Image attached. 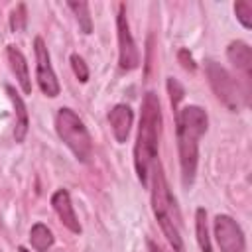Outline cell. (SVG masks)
Masks as SVG:
<instances>
[{"instance_id": "obj_22", "label": "cell", "mask_w": 252, "mask_h": 252, "mask_svg": "<svg viewBox=\"0 0 252 252\" xmlns=\"http://www.w3.org/2000/svg\"><path fill=\"white\" fill-rule=\"evenodd\" d=\"M148 248H150V252H165L161 246H158V244L152 242V240H148Z\"/></svg>"}, {"instance_id": "obj_23", "label": "cell", "mask_w": 252, "mask_h": 252, "mask_svg": "<svg viewBox=\"0 0 252 252\" xmlns=\"http://www.w3.org/2000/svg\"><path fill=\"white\" fill-rule=\"evenodd\" d=\"M20 252H28V250H26V248H24V246H20Z\"/></svg>"}, {"instance_id": "obj_2", "label": "cell", "mask_w": 252, "mask_h": 252, "mask_svg": "<svg viewBox=\"0 0 252 252\" xmlns=\"http://www.w3.org/2000/svg\"><path fill=\"white\" fill-rule=\"evenodd\" d=\"M207 112L201 106H185L177 114V146H179V163L183 185L189 187L197 173L199 158V140L207 132Z\"/></svg>"}, {"instance_id": "obj_15", "label": "cell", "mask_w": 252, "mask_h": 252, "mask_svg": "<svg viewBox=\"0 0 252 252\" xmlns=\"http://www.w3.org/2000/svg\"><path fill=\"white\" fill-rule=\"evenodd\" d=\"M195 230H197V242L201 252H213L211 240H209V230H207V211L197 209L195 213Z\"/></svg>"}, {"instance_id": "obj_5", "label": "cell", "mask_w": 252, "mask_h": 252, "mask_svg": "<svg viewBox=\"0 0 252 252\" xmlns=\"http://www.w3.org/2000/svg\"><path fill=\"white\" fill-rule=\"evenodd\" d=\"M205 69H207V77H209V83H211L215 94H217L230 110H238L240 104H242V96H244V94L240 93V87H238V83L232 79V75H230L224 67H220L219 63H215V61H207ZM244 98H246V96H244Z\"/></svg>"}, {"instance_id": "obj_9", "label": "cell", "mask_w": 252, "mask_h": 252, "mask_svg": "<svg viewBox=\"0 0 252 252\" xmlns=\"http://www.w3.org/2000/svg\"><path fill=\"white\" fill-rule=\"evenodd\" d=\"M51 205H53V209H55L59 220H61L71 232L79 234V232H81V224H79V219H77L75 209H73V205H71L69 193H67L65 189H57V191L53 193V197H51Z\"/></svg>"}, {"instance_id": "obj_17", "label": "cell", "mask_w": 252, "mask_h": 252, "mask_svg": "<svg viewBox=\"0 0 252 252\" xmlns=\"http://www.w3.org/2000/svg\"><path fill=\"white\" fill-rule=\"evenodd\" d=\"M234 12H236V18L240 20V24L246 30H250L252 28V4L250 2H236Z\"/></svg>"}, {"instance_id": "obj_7", "label": "cell", "mask_w": 252, "mask_h": 252, "mask_svg": "<svg viewBox=\"0 0 252 252\" xmlns=\"http://www.w3.org/2000/svg\"><path fill=\"white\" fill-rule=\"evenodd\" d=\"M116 30H118V63L122 69H128V71L136 69L140 65V53L130 33V26L124 14V4H120V12L116 18Z\"/></svg>"}, {"instance_id": "obj_1", "label": "cell", "mask_w": 252, "mask_h": 252, "mask_svg": "<svg viewBox=\"0 0 252 252\" xmlns=\"http://www.w3.org/2000/svg\"><path fill=\"white\" fill-rule=\"evenodd\" d=\"M159 126H161V110L159 98L156 93H146L142 100V114L140 126L134 146V167L142 185H148V175L158 158V140H159Z\"/></svg>"}, {"instance_id": "obj_12", "label": "cell", "mask_w": 252, "mask_h": 252, "mask_svg": "<svg viewBox=\"0 0 252 252\" xmlns=\"http://www.w3.org/2000/svg\"><path fill=\"white\" fill-rule=\"evenodd\" d=\"M226 57L228 61L244 75V81H250V71H252V51L248 47V43L244 41H232L226 49Z\"/></svg>"}, {"instance_id": "obj_21", "label": "cell", "mask_w": 252, "mask_h": 252, "mask_svg": "<svg viewBox=\"0 0 252 252\" xmlns=\"http://www.w3.org/2000/svg\"><path fill=\"white\" fill-rule=\"evenodd\" d=\"M177 57H179V61H181V65H183L185 69L195 71V61H193V57H191V53H189L187 49H181V51L177 53Z\"/></svg>"}, {"instance_id": "obj_4", "label": "cell", "mask_w": 252, "mask_h": 252, "mask_svg": "<svg viewBox=\"0 0 252 252\" xmlns=\"http://www.w3.org/2000/svg\"><path fill=\"white\" fill-rule=\"evenodd\" d=\"M55 128H57L59 138L75 154V158L87 163L93 156V140L83 120L71 108H59L57 118H55Z\"/></svg>"}, {"instance_id": "obj_3", "label": "cell", "mask_w": 252, "mask_h": 252, "mask_svg": "<svg viewBox=\"0 0 252 252\" xmlns=\"http://www.w3.org/2000/svg\"><path fill=\"white\" fill-rule=\"evenodd\" d=\"M152 171H154V187H152L154 215H156L165 238L173 246V250L175 252H185V246H183V240H181V215H179L175 197L169 191V185L165 181V175H163V169H161L159 161L154 163Z\"/></svg>"}, {"instance_id": "obj_19", "label": "cell", "mask_w": 252, "mask_h": 252, "mask_svg": "<svg viewBox=\"0 0 252 252\" xmlns=\"http://www.w3.org/2000/svg\"><path fill=\"white\" fill-rule=\"evenodd\" d=\"M71 67H73V71H75V75L81 83H85L89 79V69H87V63L83 61L81 55H77V53L71 55Z\"/></svg>"}, {"instance_id": "obj_10", "label": "cell", "mask_w": 252, "mask_h": 252, "mask_svg": "<svg viewBox=\"0 0 252 252\" xmlns=\"http://www.w3.org/2000/svg\"><path fill=\"white\" fill-rule=\"evenodd\" d=\"M132 120H134V112H132V108L126 106V104H116V106L110 110L108 122H110V126H112V134H114L116 142L124 144V142L128 140Z\"/></svg>"}, {"instance_id": "obj_11", "label": "cell", "mask_w": 252, "mask_h": 252, "mask_svg": "<svg viewBox=\"0 0 252 252\" xmlns=\"http://www.w3.org/2000/svg\"><path fill=\"white\" fill-rule=\"evenodd\" d=\"M6 57H8L10 69H12V73L16 75V79H18V83H20L22 91H24L26 94H30V93H32V81H30L28 61H26L24 53H22L18 47L8 45V49H6Z\"/></svg>"}, {"instance_id": "obj_13", "label": "cell", "mask_w": 252, "mask_h": 252, "mask_svg": "<svg viewBox=\"0 0 252 252\" xmlns=\"http://www.w3.org/2000/svg\"><path fill=\"white\" fill-rule=\"evenodd\" d=\"M6 93L16 108V128H14V138L16 142H24L26 134H28V110H26V104L22 100V96L12 89V87H6Z\"/></svg>"}, {"instance_id": "obj_14", "label": "cell", "mask_w": 252, "mask_h": 252, "mask_svg": "<svg viewBox=\"0 0 252 252\" xmlns=\"http://www.w3.org/2000/svg\"><path fill=\"white\" fill-rule=\"evenodd\" d=\"M30 242H32V246H33L37 252H45V250L53 244V234H51V230H49L45 224L37 222V224H33L32 230H30Z\"/></svg>"}, {"instance_id": "obj_18", "label": "cell", "mask_w": 252, "mask_h": 252, "mask_svg": "<svg viewBox=\"0 0 252 252\" xmlns=\"http://www.w3.org/2000/svg\"><path fill=\"white\" fill-rule=\"evenodd\" d=\"M24 26H26V6L18 4L10 16V28H12V32H22Z\"/></svg>"}, {"instance_id": "obj_8", "label": "cell", "mask_w": 252, "mask_h": 252, "mask_svg": "<svg viewBox=\"0 0 252 252\" xmlns=\"http://www.w3.org/2000/svg\"><path fill=\"white\" fill-rule=\"evenodd\" d=\"M33 49H35V63H37V69H35L37 85H39V89H41L43 94L57 96L59 94V83H57L55 71L51 67L49 51H47V47H45V43H43L41 37H35L33 39Z\"/></svg>"}, {"instance_id": "obj_6", "label": "cell", "mask_w": 252, "mask_h": 252, "mask_svg": "<svg viewBox=\"0 0 252 252\" xmlns=\"http://www.w3.org/2000/svg\"><path fill=\"white\" fill-rule=\"evenodd\" d=\"M215 236L220 252H246V238L238 222L228 215H219L215 219Z\"/></svg>"}, {"instance_id": "obj_20", "label": "cell", "mask_w": 252, "mask_h": 252, "mask_svg": "<svg viewBox=\"0 0 252 252\" xmlns=\"http://www.w3.org/2000/svg\"><path fill=\"white\" fill-rule=\"evenodd\" d=\"M167 91H169V96H171V104H173V108L179 104V100L183 98V87L175 81V79H167Z\"/></svg>"}, {"instance_id": "obj_16", "label": "cell", "mask_w": 252, "mask_h": 252, "mask_svg": "<svg viewBox=\"0 0 252 252\" xmlns=\"http://www.w3.org/2000/svg\"><path fill=\"white\" fill-rule=\"evenodd\" d=\"M69 8L75 12L81 30H83L85 33H91L93 24H91V14H89V4H87V2H69Z\"/></svg>"}]
</instances>
